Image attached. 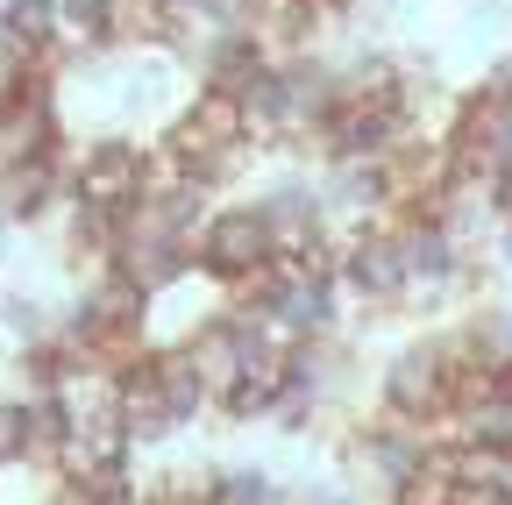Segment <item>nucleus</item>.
Wrapping results in <instances>:
<instances>
[{"mask_svg":"<svg viewBox=\"0 0 512 505\" xmlns=\"http://www.w3.org/2000/svg\"><path fill=\"white\" fill-rule=\"evenodd\" d=\"M456 370H463L456 328L420 335V342L392 349V363H384V377H377V406L392 413V420H406V427L441 434L448 413H456Z\"/></svg>","mask_w":512,"mask_h":505,"instance_id":"1","label":"nucleus"},{"mask_svg":"<svg viewBox=\"0 0 512 505\" xmlns=\"http://www.w3.org/2000/svg\"><path fill=\"white\" fill-rule=\"evenodd\" d=\"M143 171H150V143H136V136H93L72 157V200L128 221L143 207Z\"/></svg>","mask_w":512,"mask_h":505,"instance_id":"2","label":"nucleus"},{"mask_svg":"<svg viewBox=\"0 0 512 505\" xmlns=\"http://www.w3.org/2000/svg\"><path fill=\"white\" fill-rule=\"evenodd\" d=\"M200 271L207 278H221V285H242L249 271H264V264H278V228H271V214L256 207V200H235V207H214V221L200 228Z\"/></svg>","mask_w":512,"mask_h":505,"instance_id":"3","label":"nucleus"},{"mask_svg":"<svg viewBox=\"0 0 512 505\" xmlns=\"http://www.w3.org/2000/svg\"><path fill=\"white\" fill-rule=\"evenodd\" d=\"M406 285H413V271H406L399 228L349 235V249H342V292H356L370 313H392V306H406Z\"/></svg>","mask_w":512,"mask_h":505,"instance_id":"4","label":"nucleus"},{"mask_svg":"<svg viewBox=\"0 0 512 505\" xmlns=\"http://www.w3.org/2000/svg\"><path fill=\"white\" fill-rule=\"evenodd\" d=\"M121 420H128V434H136V449L178 434V406H171V392H164L157 356H143V363L121 370Z\"/></svg>","mask_w":512,"mask_h":505,"instance_id":"5","label":"nucleus"},{"mask_svg":"<svg viewBox=\"0 0 512 505\" xmlns=\"http://www.w3.org/2000/svg\"><path fill=\"white\" fill-rule=\"evenodd\" d=\"M271 313L299 342H335V328H342V278H299L292 271V285H285V299Z\"/></svg>","mask_w":512,"mask_h":505,"instance_id":"6","label":"nucleus"},{"mask_svg":"<svg viewBox=\"0 0 512 505\" xmlns=\"http://www.w3.org/2000/svg\"><path fill=\"white\" fill-rule=\"evenodd\" d=\"M57 50L79 57L121 50V0H57Z\"/></svg>","mask_w":512,"mask_h":505,"instance_id":"7","label":"nucleus"},{"mask_svg":"<svg viewBox=\"0 0 512 505\" xmlns=\"http://www.w3.org/2000/svg\"><path fill=\"white\" fill-rule=\"evenodd\" d=\"M221 505H292L264 463H221Z\"/></svg>","mask_w":512,"mask_h":505,"instance_id":"8","label":"nucleus"},{"mask_svg":"<svg viewBox=\"0 0 512 505\" xmlns=\"http://www.w3.org/2000/svg\"><path fill=\"white\" fill-rule=\"evenodd\" d=\"M29 456V441H22V399H0V470L22 463Z\"/></svg>","mask_w":512,"mask_h":505,"instance_id":"9","label":"nucleus"},{"mask_svg":"<svg viewBox=\"0 0 512 505\" xmlns=\"http://www.w3.org/2000/svg\"><path fill=\"white\" fill-rule=\"evenodd\" d=\"M477 93H484V100H498V107L512 114V57H498V65H491V79H484Z\"/></svg>","mask_w":512,"mask_h":505,"instance_id":"10","label":"nucleus"},{"mask_svg":"<svg viewBox=\"0 0 512 505\" xmlns=\"http://www.w3.org/2000/svg\"><path fill=\"white\" fill-rule=\"evenodd\" d=\"M292 505H356V491H342V484H306V491H292Z\"/></svg>","mask_w":512,"mask_h":505,"instance_id":"11","label":"nucleus"},{"mask_svg":"<svg viewBox=\"0 0 512 505\" xmlns=\"http://www.w3.org/2000/svg\"><path fill=\"white\" fill-rule=\"evenodd\" d=\"M491 249H498V264H505V271H512V221H505V228H498V235H491Z\"/></svg>","mask_w":512,"mask_h":505,"instance_id":"12","label":"nucleus"}]
</instances>
